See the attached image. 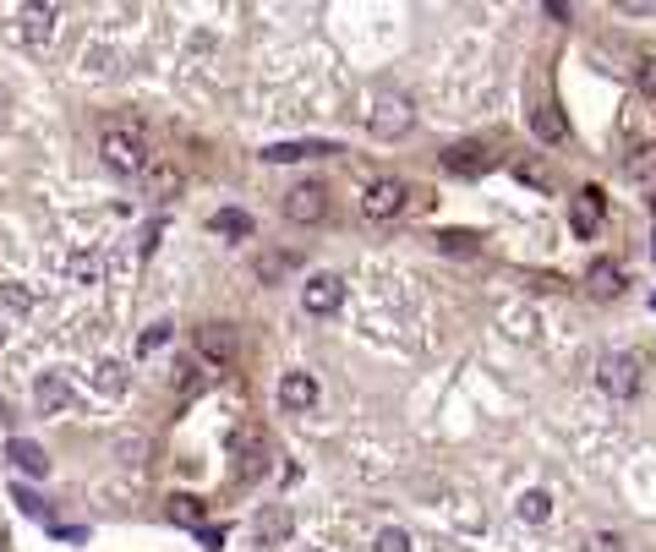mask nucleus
<instances>
[{
    "label": "nucleus",
    "instance_id": "4",
    "mask_svg": "<svg viewBox=\"0 0 656 552\" xmlns=\"http://www.w3.org/2000/svg\"><path fill=\"white\" fill-rule=\"evenodd\" d=\"M492 164H498V154H492L487 143H454V148H443V170L460 175V181H476V175H487Z\"/></svg>",
    "mask_w": 656,
    "mask_h": 552
},
{
    "label": "nucleus",
    "instance_id": "6",
    "mask_svg": "<svg viewBox=\"0 0 656 552\" xmlns=\"http://www.w3.org/2000/svg\"><path fill=\"white\" fill-rule=\"evenodd\" d=\"M323 214H328V192L318 181H301L296 192H285V219L290 225H318Z\"/></svg>",
    "mask_w": 656,
    "mask_h": 552
},
{
    "label": "nucleus",
    "instance_id": "14",
    "mask_svg": "<svg viewBox=\"0 0 656 552\" xmlns=\"http://www.w3.org/2000/svg\"><path fill=\"white\" fill-rule=\"evenodd\" d=\"M197 350H203V356H214V361H230V356H236V328H230V323L197 328Z\"/></svg>",
    "mask_w": 656,
    "mask_h": 552
},
{
    "label": "nucleus",
    "instance_id": "12",
    "mask_svg": "<svg viewBox=\"0 0 656 552\" xmlns=\"http://www.w3.org/2000/svg\"><path fill=\"white\" fill-rule=\"evenodd\" d=\"M531 132L542 137V143L564 148V143H569V121H564V110H558V104H536V110H531Z\"/></svg>",
    "mask_w": 656,
    "mask_h": 552
},
{
    "label": "nucleus",
    "instance_id": "29",
    "mask_svg": "<svg viewBox=\"0 0 656 552\" xmlns=\"http://www.w3.org/2000/svg\"><path fill=\"white\" fill-rule=\"evenodd\" d=\"M164 339H170V323H154V328H143V339H137V350H143V356H154V350L164 345Z\"/></svg>",
    "mask_w": 656,
    "mask_h": 552
},
{
    "label": "nucleus",
    "instance_id": "26",
    "mask_svg": "<svg viewBox=\"0 0 656 552\" xmlns=\"http://www.w3.org/2000/svg\"><path fill=\"white\" fill-rule=\"evenodd\" d=\"M0 307H6V312H33V290H22V285H0Z\"/></svg>",
    "mask_w": 656,
    "mask_h": 552
},
{
    "label": "nucleus",
    "instance_id": "35",
    "mask_svg": "<svg viewBox=\"0 0 656 552\" xmlns=\"http://www.w3.org/2000/svg\"><path fill=\"white\" fill-rule=\"evenodd\" d=\"M301 552H323V547H301Z\"/></svg>",
    "mask_w": 656,
    "mask_h": 552
},
{
    "label": "nucleus",
    "instance_id": "11",
    "mask_svg": "<svg viewBox=\"0 0 656 552\" xmlns=\"http://www.w3.org/2000/svg\"><path fill=\"white\" fill-rule=\"evenodd\" d=\"M585 285H591L596 301H613V296H624V268H618L613 257H596L591 274H585Z\"/></svg>",
    "mask_w": 656,
    "mask_h": 552
},
{
    "label": "nucleus",
    "instance_id": "2",
    "mask_svg": "<svg viewBox=\"0 0 656 552\" xmlns=\"http://www.w3.org/2000/svg\"><path fill=\"white\" fill-rule=\"evenodd\" d=\"M99 159H104V170H115V175H143L148 170L143 132H132V126H110V132L99 137Z\"/></svg>",
    "mask_w": 656,
    "mask_h": 552
},
{
    "label": "nucleus",
    "instance_id": "10",
    "mask_svg": "<svg viewBox=\"0 0 656 552\" xmlns=\"http://www.w3.org/2000/svg\"><path fill=\"white\" fill-rule=\"evenodd\" d=\"M279 405L285 410H312L318 405V378H312V372H285V378H279Z\"/></svg>",
    "mask_w": 656,
    "mask_h": 552
},
{
    "label": "nucleus",
    "instance_id": "17",
    "mask_svg": "<svg viewBox=\"0 0 656 552\" xmlns=\"http://www.w3.org/2000/svg\"><path fill=\"white\" fill-rule=\"evenodd\" d=\"M11 465H17V471H28V476H50V454L39 449V443H22V438H11Z\"/></svg>",
    "mask_w": 656,
    "mask_h": 552
},
{
    "label": "nucleus",
    "instance_id": "9",
    "mask_svg": "<svg viewBox=\"0 0 656 552\" xmlns=\"http://www.w3.org/2000/svg\"><path fill=\"white\" fill-rule=\"evenodd\" d=\"M55 22H61V6H22L17 11V33L28 44H50L55 39Z\"/></svg>",
    "mask_w": 656,
    "mask_h": 552
},
{
    "label": "nucleus",
    "instance_id": "31",
    "mask_svg": "<svg viewBox=\"0 0 656 552\" xmlns=\"http://www.w3.org/2000/svg\"><path fill=\"white\" fill-rule=\"evenodd\" d=\"M115 449H121V454H126V465H143V454H148V443H143V438H121V443H115Z\"/></svg>",
    "mask_w": 656,
    "mask_h": 552
},
{
    "label": "nucleus",
    "instance_id": "23",
    "mask_svg": "<svg viewBox=\"0 0 656 552\" xmlns=\"http://www.w3.org/2000/svg\"><path fill=\"white\" fill-rule=\"evenodd\" d=\"M438 246H443L449 257H471V252H476V236H471V230H443Z\"/></svg>",
    "mask_w": 656,
    "mask_h": 552
},
{
    "label": "nucleus",
    "instance_id": "20",
    "mask_svg": "<svg viewBox=\"0 0 656 552\" xmlns=\"http://www.w3.org/2000/svg\"><path fill=\"white\" fill-rule=\"evenodd\" d=\"M624 175L629 181H656V143H640L635 154L624 159Z\"/></svg>",
    "mask_w": 656,
    "mask_h": 552
},
{
    "label": "nucleus",
    "instance_id": "30",
    "mask_svg": "<svg viewBox=\"0 0 656 552\" xmlns=\"http://www.w3.org/2000/svg\"><path fill=\"white\" fill-rule=\"evenodd\" d=\"M175 186H181V170H170V164H159V170H154V197H170Z\"/></svg>",
    "mask_w": 656,
    "mask_h": 552
},
{
    "label": "nucleus",
    "instance_id": "8",
    "mask_svg": "<svg viewBox=\"0 0 656 552\" xmlns=\"http://www.w3.org/2000/svg\"><path fill=\"white\" fill-rule=\"evenodd\" d=\"M339 301H345V285H339L334 274H312L307 285H301V307H307L312 317H328V312H339Z\"/></svg>",
    "mask_w": 656,
    "mask_h": 552
},
{
    "label": "nucleus",
    "instance_id": "34",
    "mask_svg": "<svg viewBox=\"0 0 656 552\" xmlns=\"http://www.w3.org/2000/svg\"><path fill=\"white\" fill-rule=\"evenodd\" d=\"M6 121H11V99L0 93V126H6Z\"/></svg>",
    "mask_w": 656,
    "mask_h": 552
},
{
    "label": "nucleus",
    "instance_id": "21",
    "mask_svg": "<svg viewBox=\"0 0 656 552\" xmlns=\"http://www.w3.org/2000/svg\"><path fill=\"white\" fill-rule=\"evenodd\" d=\"M170 520L186 525V531H197V525H203V503H197L192 492H175L170 498Z\"/></svg>",
    "mask_w": 656,
    "mask_h": 552
},
{
    "label": "nucleus",
    "instance_id": "19",
    "mask_svg": "<svg viewBox=\"0 0 656 552\" xmlns=\"http://www.w3.org/2000/svg\"><path fill=\"white\" fill-rule=\"evenodd\" d=\"M520 520L525 525H547V520H553V492H542V487L525 492V498H520Z\"/></svg>",
    "mask_w": 656,
    "mask_h": 552
},
{
    "label": "nucleus",
    "instance_id": "18",
    "mask_svg": "<svg viewBox=\"0 0 656 552\" xmlns=\"http://www.w3.org/2000/svg\"><path fill=\"white\" fill-rule=\"evenodd\" d=\"M214 230H219V236H230V241H246V236L257 230V219L246 214V208H219V214H214Z\"/></svg>",
    "mask_w": 656,
    "mask_h": 552
},
{
    "label": "nucleus",
    "instance_id": "5",
    "mask_svg": "<svg viewBox=\"0 0 656 552\" xmlns=\"http://www.w3.org/2000/svg\"><path fill=\"white\" fill-rule=\"evenodd\" d=\"M596 383H602V394H613V399H635L640 394V361L635 356H607L602 372H596Z\"/></svg>",
    "mask_w": 656,
    "mask_h": 552
},
{
    "label": "nucleus",
    "instance_id": "32",
    "mask_svg": "<svg viewBox=\"0 0 656 552\" xmlns=\"http://www.w3.org/2000/svg\"><path fill=\"white\" fill-rule=\"evenodd\" d=\"M72 274H77V279H93V274H99V263H93L88 252H77V257H72Z\"/></svg>",
    "mask_w": 656,
    "mask_h": 552
},
{
    "label": "nucleus",
    "instance_id": "7",
    "mask_svg": "<svg viewBox=\"0 0 656 552\" xmlns=\"http://www.w3.org/2000/svg\"><path fill=\"white\" fill-rule=\"evenodd\" d=\"M602 214H607V197H602V186H585V192L574 197V208H569V225H574V236H580V241H591L596 230H602Z\"/></svg>",
    "mask_w": 656,
    "mask_h": 552
},
{
    "label": "nucleus",
    "instance_id": "16",
    "mask_svg": "<svg viewBox=\"0 0 656 552\" xmlns=\"http://www.w3.org/2000/svg\"><path fill=\"white\" fill-rule=\"evenodd\" d=\"M328 154H339L334 143H274V148H263V159H274V164H301V159H328Z\"/></svg>",
    "mask_w": 656,
    "mask_h": 552
},
{
    "label": "nucleus",
    "instance_id": "25",
    "mask_svg": "<svg viewBox=\"0 0 656 552\" xmlns=\"http://www.w3.org/2000/svg\"><path fill=\"white\" fill-rule=\"evenodd\" d=\"M580 552H624V536H618V531H591L580 542Z\"/></svg>",
    "mask_w": 656,
    "mask_h": 552
},
{
    "label": "nucleus",
    "instance_id": "1",
    "mask_svg": "<svg viewBox=\"0 0 656 552\" xmlns=\"http://www.w3.org/2000/svg\"><path fill=\"white\" fill-rule=\"evenodd\" d=\"M410 126H416V104H410L405 93H394V88H378V93H372L367 132L378 137V143H394V137H405Z\"/></svg>",
    "mask_w": 656,
    "mask_h": 552
},
{
    "label": "nucleus",
    "instance_id": "28",
    "mask_svg": "<svg viewBox=\"0 0 656 552\" xmlns=\"http://www.w3.org/2000/svg\"><path fill=\"white\" fill-rule=\"evenodd\" d=\"M635 88L646 93V99H656V55H646V61L635 66Z\"/></svg>",
    "mask_w": 656,
    "mask_h": 552
},
{
    "label": "nucleus",
    "instance_id": "27",
    "mask_svg": "<svg viewBox=\"0 0 656 552\" xmlns=\"http://www.w3.org/2000/svg\"><path fill=\"white\" fill-rule=\"evenodd\" d=\"M372 552H410V536L400 531V525H389V531H378V542H372Z\"/></svg>",
    "mask_w": 656,
    "mask_h": 552
},
{
    "label": "nucleus",
    "instance_id": "24",
    "mask_svg": "<svg viewBox=\"0 0 656 552\" xmlns=\"http://www.w3.org/2000/svg\"><path fill=\"white\" fill-rule=\"evenodd\" d=\"M93 383H99L104 394H121L126 389V367H121V361H99V378H93Z\"/></svg>",
    "mask_w": 656,
    "mask_h": 552
},
{
    "label": "nucleus",
    "instance_id": "36",
    "mask_svg": "<svg viewBox=\"0 0 656 552\" xmlns=\"http://www.w3.org/2000/svg\"><path fill=\"white\" fill-rule=\"evenodd\" d=\"M0 345H6V328H0Z\"/></svg>",
    "mask_w": 656,
    "mask_h": 552
},
{
    "label": "nucleus",
    "instance_id": "22",
    "mask_svg": "<svg viewBox=\"0 0 656 552\" xmlns=\"http://www.w3.org/2000/svg\"><path fill=\"white\" fill-rule=\"evenodd\" d=\"M290 268H296V252H263V257H257V279H263V285L285 279Z\"/></svg>",
    "mask_w": 656,
    "mask_h": 552
},
{
    "label": "nucleus",
    "instance_id": "15",
    "mask_svg": "<svg viewBox=\"0 0 656 552\" xmlns=\"http://www.w3.org/2000/svg\"><path fill=\"white\" fill-rule=\"evenodd\" d=\"M33 399H39V416H55V410L72 399V389H66L61 372H39V383H33Z\"/></svg>",
    "mask_w": 656,
    "mask_h": 552
},
{
    "label": "nucleus",
    "instance_id": "33",
    "mask_svg": "<svg viewBox=\"0 0 656 552\" xmlns=\"http://www.w3.org/2000/svg\"><path fill=\"white\" fill-rule=\"evenodd\" d=\"M17 503H22V514H44V503L33 498V492H22V487H17Z\"/></svg>",
    "mask_w": 656,
    "mask_h": 552
},
{
    "label": "nucleus",
    "instance_id": "13",
    "mask_svg": "<svg viewBox=\"0 0 656 552\" xmlns=\"http://www.w3.org/2000/svg\"><path fill=\"white\" fill-rule=\"evenodd\" d=\"M290 525H296V514L285 509V503H268L263 514H257V542L263 547H279L290 536Z\"/></svg>",
    "mask_w": 656,
    "mask_h": 552
},
{
    "label": "nucleus",
    "instance_id": "3",
    "mask_svg": "<svg viewBox=\"0 0 656 552\" xmlns=\"http://www.w3.org/2000/svg\"><path fill=\"white\" fill-rule=\"evenodd\" d=\"M405 203H410V186L394 181V175L367 181V192H361V214L367 219H394V214H405Z\"/></svg>",
    "mask_w": 656,
    "mask_h": 552
}]
</instances>
